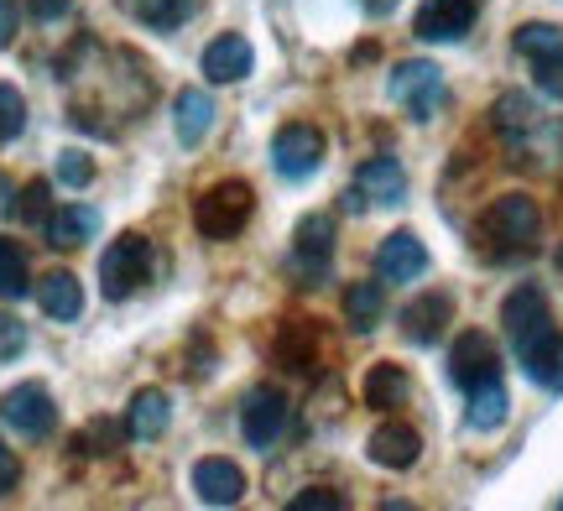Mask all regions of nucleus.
Wrapping results in <instances>:
<instances>
[{
	"label": "nucleus",
	"instance_id": "e433bc0d",
	"mask_svg": "<svg viewBox=\"0 0 563 511\" xmlns=\"http://www.w3.org/2000/svg\"><path fill=\"white\" fill-rule=\"evenodd\" d=\"M79 449L84 454H110L115 449V423H95V429L79 438Z\"/></svg>",
	"mask_w": 563,
	"mask_h": 511
},
{
	"label": "nucleus",
	"instance_id": "6ab92c4d",
	"mask_svg": "<svg viewBox=\"0 0 563 511\" xmlns=\"http://www.w3.org/2000/svg\"><path fill=\"white\" fill-rule=\"evenodd\" d=\"M517 366L527 370V381L543 391H563V334L559 329H548L543 340H532V345L517 355Z\"/></svg>",
	"mask_w": 563,
	"mask_h": 511
},
{
	"label": "nucleus",
	"instance_id": "4c0bfd02",
	"mask_svg": "<svg viewBox=\"0 0 563 511\" xmlns=\"http://www.w3.org/2000/svg\"><path fill=\"white\" fill-rule=\"evenodd\" d=\"M16 26H21V5L16 0H0V53L16 42Z\"/></svg>",
	"mask_w": 563,
	"mask_h": 511
},
{
	"label": "nucleus",
	"instance_id": "423d86ee",
	"mask_svg": "<svg viewBox=\"0 0 563 511\" xmlns=\"http://www.w3.org/2000/svg\"><path fill=\"white\" fill-rule=\"evenodd\" d=\"M323 152H329V142H323L319 125L292 121L272 136V167H277L287 184H308V178L323 167Z\"/></svg>",
	"mask_w": 563,
	"mask_h": 511
},
{
	"label": "nucleus",
	"instance_id": "f3484780",
	"mask_svg": "<svg viewBox=\"0 0 563 511\" xmlns=\"http://www.w3.org/2000/svg\"><path fill=\"white\" fill-rule=\"evenodd\" d=\"M100 235V209L95 204H63L47 214V225H42V241L53 251H79L84 241H95Z\"/></svg>",
	"mask_w": 563,
	"mask_h": 511
},
{
	"label": "nucleus",
	"instance_id": "20e7f679",
	"mask_svg": "<svg viewBox=\"0 0 563 511\" xmlns=\"http://www.w3.org/2000/svg\"><path fill=\"white\" fill-rule=\"evenodd\" d=\"M386 95L402 104L412 121H433L443 104H449V84H443V68L428 58H407L391 68V79H386Z\"/></svg>",
	"mask_w": 563,
	"mask_h": 511
},
{
	"label": "nucleus",
	"instance_id": "c756f323",
	"mask_svg": "<svg viewBox=\"0 0 563 511\" xmlns=\"http://www.w3.org/2000/svg\"><path fill=\"white\" fill-rule=\"evenodd\" d=\"M511 47H517L527 63L553 58V53H563V26H559V21H527V26H517Z\"/></svg>",
	"mask_w": 563,
	"mask_h": 511
},
{
	"label": "nucleus",
	"instance_id": "58836bf2",
	"mask_svg": "<svg viewBox=\"0 0 563 511\" xmlns=\"http://www.w3.org/2000/svg\"><path fill=\"white\" fill-rule=\"evenodd\" d=\"M16 486H21V459L0 444V496H11Z\"/></svg>",
	"mask_w": 563,
	"mask_h": 511
},
{
	"label": "nucleus",
	"instance_id": "ea45409f",
	"mask_svg": "<svg viewBox=\"0 0 563 511\" xmlns=\"http://www.w3.org/2000/svg\"><path fill=\"white\" fill-rule=\"evenodd\" d=\"M32 5V21H63L74 11V0H26Z\"/></svg>",
	"mask_w": 563,
	"mask_h": 511
},
{
	"label": "nucleus",
	"instance_id": "f8f14e48",
	"mask_svg": "<svg viewBox=\"0 0 563 511\" xmlns=\"http://www.w3.org/2000/svg\"><path fill=\"white\" fill-rule=\"evenodd\" d=\"M454 324V298L449 292H422L412 303L402 308V340L407 345H439L443 329Z\"/></svg>",
	"mask_w": 563,
	"mask_h": 511
},
{
	"label": "nucleus",
	"instance_id": "412c9836",
	"mask_svg": "<svg viewBox=\"0 0 563 511\" xmlns=\"http://www.w3.org/2000/svg\"><path fill=\"white\" fill-rule=\"evenodd\" d=\"M173 131H178L183 146H199L214 131V100L203 95L199 84L178 89V100H173Z\"/></svg>",
	"mask_w": 563,
	"mask_h": 511
},
{
	"label": "nucleus",
	"instance_id": "9d476101",
	"mask_svg": "<svg viewBox=\"0 0 563 511\" xmlns=\"http://www.w3.org/2000/svg\"><path fill=\"white\" fill-rule=\"evenodd\" d=\"M329 256H334V214L313 209V214H302L298 230H292V266H298L302 277H308V287H313L329 277Z\"/></svg>",
	"mask_w": 563,
	"mask_h": 511
},
{
	"label": "nucleus",
	"instance_id": "72a5a7b5",
	"mask_svg": "<svg viewBox=\"0 0 563 511\" xmlns=\"http://www.w3.org/2000/svg\"><path fill=\"white\" fill-rule=\"evenodd\" d=\"M532 79H538V89H543L548 100H563V53L532 63Z\"/></svg>",
	"mask_w": 563,
	"mask_h": 511
},
{
	"label": "nucleus",
	"instance_id": "c9c22d12",
	"mask_svg": "<svg viewBox=\"0 0 563 511\" xmlns=\"http://www.w3.org/2000/svg\"><path fill=\"white\" fill-rule=\"evenodd\" d=\"M292 511H344V496L329 491V486H313V491L292 496Z\"/></svg>",
	"mask_w": 563,
	"mask_h": 511
},
{
	"label": "nucleus",
	"instance_id": "2f4dec72",
	"mask_svg": "<svg viewBox=\"0 0 563 511\" xmlns=\"http://www.w3.org/2000/svg\"><path fill=\"white\" fill-rule=\"evenodd\" d=\"M26 131V100L16 84H0V142H16Z\"/></svg>",
	"mask_w": 563,
	"mask_h": 511
},
{
	"label": "nucleus",
	"instance_id": "cd10ccee",
	"mask_svg": "<svg viewBox=\"0 0 563 511\" xmlns=\"http://www.w3.org/2000/svg\"><path fill=\"white\" fill-rule=\"evenodd\" d=\"M26 292H32L26 251H21V241L0 235V298H5V303H16V298H26Z\"/></svg>",
	"mask_w": 563,
	"mask_h": 511
},
{
	"label": "nucleus",
	"instance_id": "473e14b6",
	"mask_svg": "<svg viewBox=\"0 0 563 511\" xmlns=\"http://www.w3.org/2000/svg\"><path fill=\"white\" fill-rule=\"evenodd\" d=\"M58 184L63 188H89L95 184V163H89V152H79V146H68V152H58Z\"/></svg>",
	"mask_w": 563,
	"mask_h": 511
},
{
	"label": "nucleus",
	"instance_id": "4468645a",
	"mask_svg": "<svg viewBox=\"0 0 563 511\" xmlns=\"http://www.w3.org/2000/svg\"><path fill=\"white\" fill-rule=\"evenodd\" d=\"M422 271H428V246H422L412 230H397V235H386L382 251H376V277L382 282H418Z\"/></svg>",
	"mask_w": 563,
	"mask_h": 511
},
{
	"label": "nucleus",
	"instance_id": "bb28decb",
	"mask_svg": "<svg viewBox=\"0 0 563 511\" xmlns=\"http://www.w3.org/2000/svg\"><path fill=\"white\" fill-rule=\"evenodd\" d=\"M490 121L501 131L506 142H522L527 131H538V104L527 100V95H501V100L490 104Z\"/></svg>",
	"mask_w": 563,
	"mask_h": 511
},
{
	"label": "nucleus",
	"instance_id": "b1692460",
	"mask_svg": "<svg viewBox=\"0 0 563 511\" xmlns=\"http://www.w3.org/2000/svg\"><path fill=\"white\" fill-rule=\"evenodd\" d=\"M365 408H376V412H391V408H402L407 397H412V381H407V370L402 366H391V360H382V366H371L365 370Z\"/></svg>",
	"mask_w": 563,
	"mask_h": 511
},
{
	"label": "nucleus",
	"instance_id": "9b49d317",
	"mask_svg": "<svg viewBox=\"0 0 563 511\" xmlns=\"http://www.w3.org/2000/svg\"><path fill=\"white\" fill-rule=\"evenodd\" d=\"M475 16H481V0H422L418 16H412V32L422 42H460L470 37Z\"/></svg>",
	"mask_w": 563,
	"mask_h": 511
},
{
	"label": "nucleus",
	"instance_id": "79ce46f5",
	"mask_svg": "<svg viewBox=\"0 0 563 511\" xmlns=\"http://www.w3.org/2000/svg\"><path fill=\"white\" fill-rule=\"evenodd\" d=\"M391 5H397V0H365V11H371V16H386Z\"/></svg>",
	"mask_w": 563,
	"mask_h": 511
},
{
	"label": "nucleus",
	"instance_id": "7c9ffc66",
	"mask_svg": "<svg viewBox=\"0 0 563 511\" xmlns=\"http://www.w3.org/2000/svg\"><path fill=\"white\" fill-rule=\"evenodd\" d=\"M16 214L26 220V225H47V214H53V184L47 178H32V184L21 188V204H16Z\"/></svg>",
	"mask_w": 563,
	"mask_h": 511
},
{
	"label": "nucleus",
	"instance_id": "37998d69",
	"mask_svg": "<svg viewBox=\"0 0 563 511\" xmlns=\"http://www.w3.org/2000/svg\"><path fill=\"white\" fill-rule=\"evenodd\" d=\"M559 271H563V246H559Z\"/></svg>",
	"mask_w": 563,
	"mask_h": 511
},
{
	"label": "nucleus",
	"instance_id": "f704fd0d",
	"mask_svg": "<svg viewBox=\"0 0 563 511\" xmlns=\"http://www.w3.org/2000/svg\"><path fill=\"white\" fill-rule=\"evenodd\" d=\"M21 349H26V324L11 319V313H0V366H5V360H16Z\"/></svg>",
	"mask_w": 563,
	"mask_h": 511
},
{
	"label": "nucleus",
	"instance_id": "4be33fe9",
	"mask_svg": "<svg viewBox=\"0 0 563 511\" xmlns=\"http://www.w3.org/2000/svg\"><path fill=\"white\" fill-rule=\"evenodd\" d=\"M511 418V397H506V381L496 376V381H485V387L464 391V423L475 433H496Z\"/></svg>",
	"mask_w": 563,
	"mask_h": 511
},
{
	"label": "nucleus",
	"instance_id": "2eb2a0df",
	"mask_svg": "<svg viewBox=\"0 0 563 511\" xmlns=\"http://www.w3.org/2000/svg\"><path fill=\"white\" fill-rule=\"evenodd\" d=\"M251 68H256V53H251V42L241 32H220L203 47V79L209 84H241L251 79Z\"/></svg>",
	"mask_w": 563,
	"mask_h": 511
},
{
	"label": "nucleus",
	"instance_id": "5701e85b",
	"mask_svg": "<svg viewBox=\"0 0 563 511\" xmlns=\"http://www.w3.org/2000/svg\"><path fill=\"white\" fill-rule=\"evenodd\" d=\"M167 423H173V402H167V391L146 387V391L131 397V412H125V433H131V438L152 444V438L167 433Z\"/></svg>",
	"mask_w": 563,
	"mask_h": 511
},
{
	"label": "nucleus",
	"instance_id": "dca6fc26",
	"mask_svg": "<svg viewBox=\"0 0 563 511\" xmlns=\"http://www.w3.org/2000/svg\"><path fill=\"white\" fill-rule=\"evenodd\" d=\"M194 496L203 507H235L245 496V470L235 459H199L194 465Z\"/></svg>",
	"mask_w": 563,
	"mask_h": 511
},
{
	"label": "nucleus",
	"instance_id": "a211bd4d",
	"mask_svg": "<svg viewBox=\"0 0 563 511\" xmlns=\"http://www.w3.org/2000/svg\"><path fill=\"white\" fill-rule=\"evenodd\" d=\"M365 454H371L382 470H412L422 454V438H418V429H407V423H382V429L371 433Z\"/></svg>",
	"mask_w": 563,
	"mask_h": 511
},
{
	"label": "nucleus",
	"instance_id": "a878e982",
	"mask_svg": "<svg viewBox=\"0 0 563 511\" xmlns=\"http://www.w3.org/2000/svg\"><path fill=\"white\" fill-rule=\"evenodd\" d=\"M121 5L141 26H152V32H173V26H183L199 11V0H121Z\"/></svg>",
	"mask_w": 563,
	"mask_h": 511
},
{
	"label": "nucleus",
	"instance_id": "39448f33",
	"mask_svg": "<svg viewBox=\"0 0 563 511\" xmlns=\"http://www.w3.org/2000/svg\"><path fill=\"white\" fill-rule=\"evenodd\" d=\"M0 423L21 438H53L58 433V402H53V391L42 387V381H21L0 397Z\"/></svg>",
	"mask_w": 563,
	"mask_h": 511
},
{
	"label": "nucleus",
	"instance_id": "6e6552de",
	"mask_svg": "<svg viewBox=\"0 0 563 511\" xmlns=\"http://www.w3.org/2000/svg\"><path fill=\"white\" fill-rule=\"evenodd\" d=\"M287 418H292V408H287V397H282V387H251L241 402V433L251 449H272L282 433H287Z\"/></svg>",
	"mask_w": 563,
	"mask_h": 511
},
{
	"label": "nucleus",
	"instance_id": "c03bdc74",
	"mask_svg": "<svg viewBox=\"0 0 563 511\" xmlns=\"http://www.w3.org/2000/svg\"><path fill=\"white\" fill-rule=\"evenodd\" d=\"M559 507H563V496H559Z\"/></svg>",
	"mask_w": 563,
	"mask_h": 511
},
{
	"label": "nucleus",
	"instance_id": "a19ab883",
	"mask_svg": "<svg viewBox=\"0 0 563 511\" xmlns=\"http://www.w3.org/2000/svg\"><path fill=\"white\" fill-rule=\"evenodd\" d=\"M16 199H21V188L0 173V220H11V214H16Z\"/></svg>",
	"mask_w": 563,
	"mask_h": 511
},
{
	"label": "nucleus",
	"instance_id": "f03ea898",
	"mask_svg": "<svg viewBox=\"0 0 563 511\" xmlns=\"http://www.w3.org/2000/svg\"><path fill=\"white\" fill-rule=\"evenodd\" d=\"M538 230H543V214H538V204L527 193L496 199L481 220V235L490 241L496 256H527V251H538Z\"/></svg>",
	"mask_w": 563,
	"mask_h": 511
},
{
	"label": "nucleus",
	"instance_id": "0eeeda50",
	"mask_svg": "<svg viewBox=\"0 0 563 511\" xmlns=\"http://www.w3.org/2000/svg\"><path fill=\"white\" fill-rule=\"evenodd\" d=\"M496 376H501V349H496V340L481 334V329H464L460 340H454V349H449V381L460 391H475V387H485V381H496Z\"/></svg>",
	"mask_w": 563,
	"mask_h": 511
},
{
	"label": "nucleus",
	"instance_id": "ddd939ff",
	"mask_svg": "<svg viewBox=\"0 0 563 511\" xmlns=\"http://www.w3.org/2000/svg\"><path fill=\"white\" fill-rule=\"evenodd\" d=\"M355 193L376 209L407 204V167L397 163V157H371V163H361V173H355Z\"/></svg>",
	"mask_w": 563,
	"mask_h": 511
},
{
	"label": "nucleus",
	"instance_id": "aec40b11",
	"mask_svg": "<svg viewBox=\"0 0 563 511\" xmlns=\"http://www.w3.org/2000/svg\"><path fill=\"white\" fill-rule=\"evenodd\" d=\"M37 308L53 319V324H74V319L84 313L79 277H74V271H63V266H58V271H47V277L37 282Z\"/></svg>",
	"mask_w": 563,
	"mask_h": 511
},
{
	"label": "nucleus",
	"instance_id": "1a4fd4ad",
	"mask_svg": "<svg viewBox=\"0 0 563 511\" xmlns=\"http://www.w3.org/2000/svg\"><path fill=\"white\" fill-rule=\"evenodd\" d=\"M501 324H506V340H511V349L522 355L532 340H543L548 329H553V308H548L543 287H517L511 298L501 303Z\"/></svg>",
	"mask_w": 563,
	"mask_h": 511
},
{
	"label": "nucleus",
	"instance_id": "f257e3e1",
	"mask_svg": "<svg viewBox=\"0 0 563 511\" xmlns=\"http://www.w3.org/2000/svg\"><path fill=\"white\" fill-rule=\"evenodd\" d=\"M251 209H256V193L245 178H220V184H209L194 199V225L199 235L209 241H235L245 225H251Z\"/></svg>",
	"mask_w": 563,
	"mask_h": 511
},
{
	"label": "nucleus",
	"instance_id": "7ed1b4c3",
	"mask_svg": "<svg viewBox=\"0 0 563 511\" xmlns=\"http://www.w3.org/2000/svg\"><path fill=\"white\" fill-rule=\"evenodd\" d=\"M152 266H157L152 241L136 235V230H125V235H115L100 256V292L110 303H125L141 282H152Z\"/></svg>",
	"mask_w": 563,
	"mask_h": 511
},
{
	"label": "nucleus",
	"instance_id": "c85d7f7f",
	"mask_svg": "<svg viewBox=\"0 0 563 511\" xmlns=\"http://www.w3.org/2000/svg\"><path fill=\"white\" fill-rule=\"evenodd\" d=\"M277 360L287 370H313L319 349H313V324H308V319H298V324H282V334H277Z\"/></svg>",
	"mask_w": 563,
	"mask_h": 511
},
{
	"label": "nucleus",
	"instance_id": "393cba45",
	"mask_svg": "<svg viewBox=\"0 0 563 511\" xmlns=\"http://www.w3.org/2000/svg\"><path fill=\"white\" fill-rule=\"evenodd\" d=\"M382 313H386V282H355L344 292V319H350L355 334H371L382 324Z\"/></svg>",
	"mask_w": 563,
	"mask_h": 511
}]
</instances>
